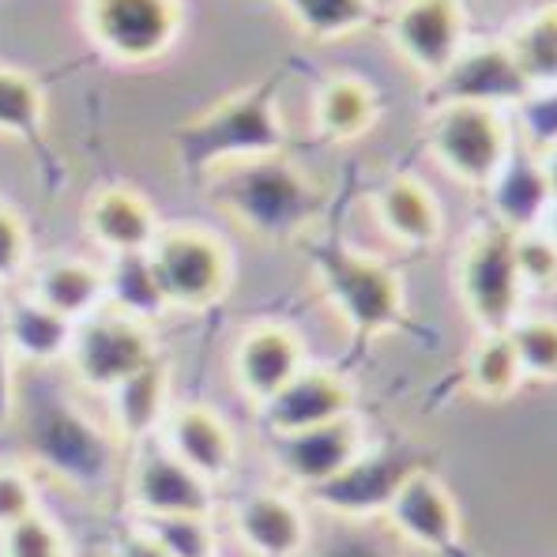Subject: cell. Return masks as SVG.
<instances>
[{"label":"cell","instance_id":"5bb4252c","mask_svg":"<svg viewBox=\"0 0 557 557\" xmlns=\"http://www.w3.org/2000/svg\"><path fill=\"white\" fill-rule=\"evenodd\" d=\"M306 343L294 327L264 321L252 324L249 332L237 339L231 370H234V384L249 404L264 407L268 399L275 396L278 388L294 381L301 370H306Z\"/></svg>","mask_w":557,"mask_h":557},{"label":"cell","instance_id":"8fae6325","mask_svg":"<svg viewBox=\"0 0 557 557\" xmlns=\"http://www.w3.org/2000/svg\"><path fill=\"white\" fill-rule=\"evenodd\" d=\"M528 95L531 84L505 42H467L460 57L430 84V106H482L505 113Z\"/></svg>","mask_w":557,"mask_h":557},{"label":"cell","instance_id":"4fadbf2b","mask_svg":"<svg viewBox=\"0 0 557 557\" xmlns=\"http://www.w3.org/2000/svg\"><path fill=\"white\" fill-rule=\"evenodd\" d=\"M128 502L139 520L154 516H211L215 512V486L177 460L166 445H144L128 474Z\"/></svg>","mask_w":557,"mask_h":557},{"label":"cell","instance_id":"74e56055","mask_svg":"<svg viewBox=\"0 0 557 557\" xmlns=\"http://www.w3.org/2000/svg\"><path fill=\"white\" fill-rule=\"evenodd\" d=\"M38 512V490L27 467L0 463V528L23 520V516Z\"/></svg>","mask_w":557,"mask_h":557},{"label":"cell","instance_id":"603a6c76","mask_svg":"<svg viewBox=\"0 0 557 557\" xmlns=\"http://www.w3.org/2000/svg\"><path fill=\"white\" fill-rule=\"evenodd\" d=\"M72 332H76V324L64 321L53 309H46L30 294H15L0 309V335H4L15 362H27V366L61 362V358H69Z\"/></svg>","mask_w":557,"mask_h":557},{"label":"cell","instance_id":"9c48e42d","mask_svg":"<svg viewBox=\"0 0 557 557\" xmlns=\"http://www.w3.org/2000/svg\"><path fill=\"white\" fill-rule=\"evenodd\" d=\"M159 358V343H154L151 324H139L125 313H113L110 306L95 309L91 317L76 321L69 347L72 373L84 388L110 392L121 381H128L144 366Z\"/></svg>","mask_w":557,"mask_h":557},{"label":"cell","instance_id":"f546056e","mask_svg":"<svg viewBox=\"0 0 557 557\" xmlns=\"http://www.w3.org/2000/svg\"><path fill=\"white\" fill-rule=\"evenodd\" d=\"M467 388L486 404H505L523 388V370L516 362V350L505 332H479L463 362Z\"/></svg>","mask_w":557,"mask_h":557},{"label":"cell","instance_id":"4316f807","mask_svg":"<svg viewBox=\"0 0 557 557\" xmlns=\"http://www.w3.org/2000/svg\"><path fill=\"white\" fill-rule=\"evenodd\" d=\"M106 278V306L113 313H125L139 324H154L166 313H174L162 294V283L154 275L151 252H117L102 268Z\"/></svg>","mask_w":557,"mask_h":557},{"label":"cell","instance_id":"8d00e7d4","mask_svg":"<svg viewBox=\"0 0 557 557\" xmlns=\"http://www.w3.org/2000/svg\"><path fill=\"white\" fill-rule=\"evenodd\" d=\"M30 264V231L23 215L8 203H0V283L23 278Z\"/></svg>","mask_w":557,"mask_h":557},{"label":"cell","instance_id":"ac0fdd59","mask_svg":"<svg viewBox=\"0 0 557 557\" xmlns=\"http://www.w3.org/2000/svg\"><path fill=\"white\" fill-rule=\"evenodd\" d=\"M162 445L196 471L203 482L219 486L231 479L237 463V437L226 418L208 404H182L162 422Z\"/></svg>","mask_w":557,"mask_h":557},{"label":"cell","instance_id":"484cf974","mask_svg":"<svg viewBox=\"0 0 557 557\" xmlns=\"http://www.w3.org/2000/svg\"><path fill=\"white\" fill-rule=\"evenodd\" d=\"M27 294L76 324L106 306V278L102 268L84 257H53L42 268H35Z\"/></svg>","mask_w":557,"mask_h":557},{"label":"cell","instance_id":"7c38bea8","mask_svg":"<svg viewBox=\"0 0 557 557\" xmlns=\"http://www.w3.org/2000/svg\"><path fill=\"white\" fill-rule=\"evenodd\" d=\"M384 520L404 543L425 554H453L463 539L460 505H456L453 490L445 486V479L430 467H414L407 474L404 486L384 509Z\"/></svg>","mask_w":557,"mask_h":557},{"label":"cell","instance_id":"30bf717a","mask_svg":"<svg viewBox=\"0 0 557 557\" xmlns=\"http://www.w3.org/2000/svg\"><path fill=\"white\" fill-rule=\"evenodd\" d=\"M384 35L399 61L425 84H433L471 42L463 0H399L384 20Z\"/></svg>","mask_w":557,"mask_h":557},{"label":"cell","instance_id":"ab89813d","mask_svg":"<svg viewBox=\"0 0 557 557\" xmlns=\"http://www.w3.org/2000/svg\"><path fill=\"white\" fill-rule=\"evenodd\" d=\"M106 557H166V550H162V546L154 543L144 528H136V531H128V535L121 539V543L113 546Z\"/></svg>","mask_w":557,"mask_h":557},{"label":"cell","instance_id":"f1b7e54d","mask_svg":"<svg viewBox=\"0 0 557 557\" xmlns=\"http://www.w3.org/2000/svg\"><path fill=\"white\" fill-rule=\"evenodd\" d=\"M309 42H347L376 23V0H275Z\"/></svg>","mask_w":557,"mask_h":557},{"label":"cell","instance_id":"ba28073f","mask_svg":"<svg viewBox=\"0 0 557 557\" xmlns=\"http://www.w3.org/2000/svg\"><path fill=\"white\" fill-rule=\"evenodd\" d=\"M182 27V0H84V30L117 64L162 61Z\"/></svg>","mask_w":557,"mask_h":557},{"label":"cell","instance_id":"2e32d148","mask_svg":"<svg viewBox=\"0 0 557 557\" xmlns=\"http://www.w3.org/2000/svg\"><path fill=\"white\" fill-rule=\"evenodd\" d=\"M355 384L347 376L324 370V366H306L286 388H278L260 407V414H264V425L272 437H286V433H301L355 414Z\"/></svg>","mask_w":557,"mask_h":557},{"label":"cell","instance_id":"e0dca14e","mask_svg":"<svg viewBox=\"0 0 557 557\" xmlns=\"http://www.w3.org/2000/svg\"><path fill=\"white\" fill-rule=\"evenodd\" d=\"M272 441H275L278 471L306 490H317V486H324V482H332L335 474L355 463L366 448V433H362L358 414L335 418V422H327V425H313V430L286 433V437H272Z\"/></svg>","mask_w":557,"mask_h":557},{"label":"cell","instance_id":"3957f363","mask_svg":"<svg viewBox=\"0 0 557 557\" xmlns=\"http://www.w3.org/2000/svg\"><path fill=\"white\" fill-rule=\"evenodd\" d=\"M306 249L324 301L358 343H373L407 324V286L392 264L339 237L306 242Z\"/></svg>","mask_w":557,"mask_h":557},{"label":"cell","instance_id":"5b68a950","mask_svg":"<svg viewBox=\"0 0 557 557\" xmlns=\"http://www.w3.org/2000/svg\"><path fill=\"white\" fill-rule=\"evenodd\" d=\"M27 448L35 463L53 479L79 490H98L113 474L117 437L98 425L69 399H46L30 411Z\"/></svg>","mask_w":557,"mask_h":557},{"label":"cell","instance_id":"52a82bcc","mask_svg":"<svg viewBox=\"0 0 557 557\" xmlns=\"http://www.w3.org/2000/svg\"><path fill=\"white\" fill-rule=\"evenodd\" d=\"M147 252L170 309L203 313L231 294L234 257L223 237L203 226H162Z\"/></svg>","mask_w":557,"mask_h":557},{"label":"cell","instance_id":"7402d4cb","mask_svg":"<svg viewBox=\"0 0 557 557\" xmlns=\"http://www.w3.org/2000/svg\"><path fill=\"white\" fill-rule=\"evenodd\" d=\"M373 215L381 231L404 249H433L445 234V211L433 188L414 174H392L376 185Z\"/></svg>","mask_w":557,"mask_h":557},{"label":"cell","instance_id":"7a4b0ae2","mask_svg":"<svg viewBox=\"0 0 557 557\" xmlns=\"http://www.w3.org/2000/svg\"><path fill=\"white\" fill-rule=\"evenodd\" d=\"M211 200L242 226L245 234L268 245L309 242L324 215V188L286 154H268L242 166L219 170L208 177Z\"/></svg>","mask_w":557,"mask_h":557},{"label":"cell","instance_id":"ffe728a7","mask_svg":"<svg viewBox=\"0 0 557 557\" xmlns=\"http://www.w3.org/2000/svg\"><path fill=\"white\" fill-rule=\"evenodd\" d=\"M482 193L490 196V223L505 226L509 234L535 231L543 223L546 208L554 203L550 182H546L543 154L523 147L520 139L512 144L505 166Z\"/></svg>","mask_w":557,"mask_h":557},{"label":"cell","instance_id":"d4e9b609","mask_svg":"<svg viewBox=\"0 0 557 557\" xmlns=\"http://www.w3.org/2000/svg\"><path fill=\"white\" fill-rule=\"evenodd\" d=\"M106 396H110V422L117 445H144L170 414V366L154 358L151 366H144Z\"/></svg>","mask_w":557,"mask_h":557},{"label":"cell","instance_id":"6da1fadb","mask_svg":"<svg viewBox=\"0 0 557 557\" xmlns=\"http://www.w3.org/2000/svg\"><path fill=\"white\" fill-rule=\"evenodd\" d=\"M278 87H283V76L272 72L177 125L170 136L177 166L193 177H211L242 162L283 154L286 121L278 110Z\"/></svg>","mask_w":557,"mask_h":557},{"label":"cell","instance_id":"b9f144b4","mask_svg":"<svg viewBox=\"0 0 557 557\" xmlns=\"http://www.w3.org/2000/svg\"><path fill=\"white\" fill-rule=\"evenodd\" d=\"M543 170H546V182H550V196L557 200V147L543 151Z\"/></svg>","mask_w":557,"mask_h":557},{"label":"cell","instance_id":"836d02e7","mask_svg":"<svg viewBox=\"0 0 557 557\" xmlns=\"http://www.w3.org/2000/svg\"><path fill=\"white\" fill-rule=\"evenodd\" d=\"M0 557H72V546L61 523H53L46 512H30L0 528Z\"/></svg>","mask_w":557,"mask_h":557},{"label":"cell","instance_id":"d6986e66","mask_svg":"<svg viewBox=\"0 0 557 557\" xmlns=\"http://www.w3.org/2000/svg\"><path fill=\"white\" fill-rule=\"evenodd\" d=\"M234 531L252 557H301L309 550V516L278 490L242 497L234 509Z\"/></svg>","mask_w":557,"mask_h":557},{"label":"cell","instance_id":"9a60e30c","mask_svg":"<svg viewBox=\"0 0 557 557\" xmlns=\"http://www.w3.org/2000/svg\"><path fill=\"white\" fill-rule=\"evenodd\" d=\"M414 460H407L404 453H384V448H362L350 467H343L332 482L309 490L313 502L321 509L343 516V520H370V516H384L388 502L396 497V490L404 486V479L414 471Z\"/></svg>","mask_w":557,"mask_h":557},{"label":"cell","instance_id":"8992f818","mask_svg":"<svg viewBox=\"0 0 557 557\" xmlns=\"http://www.w3.org/2000/svg\"><path fill=\"white\" fill-rule=\"evenodd\" d=\"M516 136L509 113L482 106H430L425 147L453 182L486 188L509 159Z\"/></svg>","mask_w":557,"mask_h":557},{"label":"cell","instance_id":"277c9868","mask_svg":"<svg viewBox=\"0 0 557 557\" xmlns=\"http://www.w3.org/2000/svg\"><path fill=\"white\" fill-rule=\"evenodd\" d=\"M516 234L497 223H482L467 234L456 260V294L479 332H509L523 317L528 290L516 272Z\"/></svg>","mask_w":557,"mask_h":557},{"label":"cell","instance_id":"4dcf8cb0","mask_svg":"<svg viewBox=\"0 0 557 557\" xmlns=\"http://www.w3.org/2000/svg\"><path fill=\"white\" fill-rule=\"evenodd\" d=\"M46 133V95L35 76L0 64V136L38 144Z\"/></svg>","mask_w":557,"mask_h":557},{"label":"cell","instance_id":"83f0119b","mask_svg":"<svg viewBox=\"0 0 557 557\" xmlns=\"http://www.w3.org/2000/svg\"><path fill=\"white\" fill-rule=\"evenodd\" d=\"M509 46L512 61L520 64L531 91L557 84V0H543L528 15L512 23L502 38Z\"/></svg>","mask_w":557,"mask_h":557},{"label":"cell","instance_id":"60d3db41","mask_svg":"<svg viewBox=\"0 0 557 557\" xmlns=\"http://www.w3.org/2000/svg\"><path fill=\"white\" fill-rule=\"evenodd\" d=\"M324 557H392L373 543H335Z\"/></svg>","mask_w":557,"mask_h":557},{"label":"cell","instance_id":"cb8c5ba5","mask_svg":"<svg viewBox=\"0 0 557 557\" xmlns=\"http://www.w3.org/2000/svg\"><path fill=\"white\" fill-rule=\"evenodd\" d=\"M381 121V91L362 76H327L313 95V128L327 144H355Z\"/></svg>","mask_w":557,"mask_h":557},{"label":"cell","instance_id":"d6a6232c","mask_svg":"<svg viewBox=\"0 0 557 557\" xmlns=\"http://www.w3.org/2000/svg\"><path fill=\"white\" fill-rule=\"evenodd\" d=\"M139 528L166 550V557H215L219 550L211 516H154Z\"/></svg>","mask_w":557,"mask_h":557},{"label":"cell","instance_id":"44dd1931","mask_svg":"<svg viewBox=\"0 0 557 557\" xmlns=\"http://www.w3.org/2000/svg\"><path fill=\"white\" fill-rule=\"evenodd\" d=\"M84 231L91 234L98 249L110 257L117 252H147L159 237L162 223L154 215V203L128 185H106L87 200Z\"/></svg>","mask_w":557,"mask_h":557},{"label":"cell","instance_id":"7bdbcfd3","mask_svg":"<svg viewBox=\"0 0 557 557\" xmlns=\"http://www.w3.org/2000/svg\"><path fill=\"white\" fill-rule=\"evenodd\" d=\"M535 231H543L546 237H550V242L557 245V200L550 203V208H546V215H543V223L535 226Z\"/></svg>","mask_w":557,"mask_h":557},{"label":"cell","instance_id":"d590c367","mask_svg":"<svg viewBox=\"0 0 557 557\" xmlns=\"http://www.w3.org/2000/svg\"><path fill=\"white\" fill-rule=\"evenodd\" d=\"M516 121H520V144L531 151H550L557 147V84L539 87L516 106Z\"/></svg>","mask_w":557,"mask_h":557},{"label":"cell","instance_id":"f35d334b","mask_svg":"<svg viewBox=\"0 0 557 557\" xmlns=\"http://www.w3.org/2000/svg\"><path fill=\"white\" fill-rule=\"evenodd\" d=\"M20 414V384H15V358L0 335V425L15 422Z\"/></svg>","mask_w":557,"mask_h":557},{"label":"cell","instance_id":"e575fe53","mask_svg":"<svg viewBox=\"0 0 557 557\" xmlns=\"http://www.w3.org/2000/svg\"><path fill=\"white\" fill-rule=\"evenodd\" d=\"M516 272L528 294H557V245L543 231L516 234Z\"/></svg>","mask_w":557,"mask_h":557},{"label":"cell","instance_id":"1f68e13d","mask_svg":"<svg viewBox=\"0 0 557 557\" xmlns=\"http://www.w3.org/2000/svg\"><path fill=\"white\" fill-rule=\"evenodd\" d=\"M505 335H509V343L516 350L523 381L557 384V317L523 313V317H516Z\"/></svg>","mask_w":557,"mask_h":557}]
</instances>
